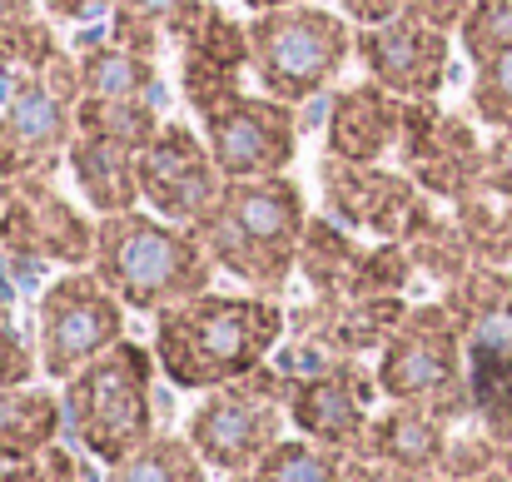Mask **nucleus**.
Masks as SVG:
<instances>
[{
  "mask_svg": "<svg viewBox=\"0 0 512 482\" xmlns=\"http://www.w3.org/2000/svg\"><path fill=\"white\" fill-rule=\"evenodd\" d=\"M468 5H473V0H403V15L428 20V25H438V30H453V35H458V25H463Z\"/></svg>",
  "mask_w": 512,
  "mask_h": 482,
  "instance_id": "nucleus-36",
  "label": "nucleus"
},
{
  "mask_svg": "<svg viewBox=\"0 0 512 482\" xmlns=\"http://www.w3.org/2000/svg\"><path fill=\"white\" fill-rule=\"evenodd\" d=\"M110 482H209V463L194 453L189 438L155 433L145 448L110 468Z\"/></svg>",
  "mask_w": 512,
  "mask_h": 482,
  "instance_id": "nucleus-28",
  "label": "nucleus"
},
{
  "mask_svg": "<svg viewBox=\"0 0 512 482\" xmlns=\"http://www.w3.org/2000/svg\"><path fill=\"white\" fill-rule=\"evenodd\" d=\"M378 393H383L378 373L368 378L358 358H343L339 368H329V373L289 383V423L304 438L324 443V448L358 453V443L368 433V408H373Z\"/></svg>",
  "mask_w": 512,
  "mask_h": 482,
  "instance_id": "nucleus-17",
  "label": "nucleus"
},
{
  "mask_svg": "<svg viewBox=\"0 0 512 482\" xmlns=\"http://www.w3.org/2000/svg\"><path fill=\"white\" fill-rule=\"evenodd\" d=\"M378 388L393 403L433 408L443 423L478 413L463 333H458V319L448 314V304H418L403 314V323L378 353Z\"/></svg>",
  "mask_w": 512,
  "mask_h": 482,
  "instance_id": "nucleus-6",
  "label": "nucleus"
},
{
  "mask_svg": "<svg viewBox=\"0 0 512 482\" xmlns=\"http://www.w3.org/2000/svg\"><path fill=\"white\" fill-rule=\"evenodd\" d=\"M0 482H85V478H80V468H75L60 448H50V453L35 458V463H10V468H0Z\"/></svg>",
  "mask_w": 512,
  "mask_h": 482,
  "instance_id": "nucleus-34",
  "label": "nucleus"
},
{
  "mask_svg": "<svg viewBox=\"0 0 512 482\" xmlns=\"http://www.w3.org/2000/svg\"><path fill=\"white\" fill-rule=\"evenodd\" d=\"M458 45L473 65H483L488 55L512 45V0H473L463 25H458Z\"/></svg>",
  "mask_w": 512,
  "mask_h": 482,
  "instance_id": "nucleus-30",
  "label": "nucleus"
},
{
  "mask_svg": "<svg viewBox=\"0 0 512 482\" xmlns=\"http://www.w3.org/2000/svg\"><path fill=\"white\" fill-rule=\"evenodd\" d=\"M398 150H403L408 174L418 179V189L458 199V204L483 194V155H488V145H478V135L458 115H443L433 100H408Z\"/></svg>",
  "mask_w": 512,
  "mask_h": 482,
  "instance_id": "nucleus-15",
  "label": "nucleus"
},
{
  "mask_svg": "<svg viewBox=\"0 0 512 482\" xmlns=\"http://www.w3.org/2000/svg\"><path fill=\"white\" fill-rule=\"evenodd\" d=\"M438 482H463V478H443V473H438Z\"/></svg>",
  "mask_w": 512,
  "mask_h": 482,
  "instance_id": "nucleus-42",
  "label": "nucleus"
},
{
  "mask_svg": "<svg viewBox=\"0 0 512 482\" xmlns=\"http://www.w3.org/2000/svg\"><path fill=\"white\" fill-rule=\"evenodd\" d=\"M239 5H249L259 15V10H279V5H299V0H239Z\"/></svg>",
  "mask_w": 512,
  "mask_h": 482,
  "instance_id": "nucleus-40",
  "label": "nucleus"
},
{
  "mask_svg": "<svg viewBox=\"0 0 512 482\" xmlns=\"http://www.w3.org/2000/svg\"><path fill=\"white\" fill-rule=\"evenodd\" d=\"M324 199L343 224L368 229L393 244H413L428 224L433 209L423 204V189L413 174H388L378 164H348L324 155Z\"/></svg>",
  "mask_w": 512,
  "mask_h": 482,
  "instance_id": "nucleus-12",
  "label": "nucleus"
},
{
  "mask_svg": "<svg viewBox=\"0 0 512 482\" xmlns=\"http://www.w3.org/2000/svg\"><path fill=\"white\" fill-rule=\"evenodd\" d=\"M0 244L25 259H55V264H80L95 259V229L80 219L70 199L45 189V174L10 179L5 204H0Z\"/></svg>",
  "mask_w": 512,
  "mask_h": 482,
  "instance_id": "nucleus-16",
  "label": "nucleus"
},
{
  "mask_svg": "<svg viewBox=\"0 0 512 482\" xmlns=\"http://www.w3.org/2000/svg\"><path fill=\"white\" fill-rule=\"evenodd\" d=\"M353 20L329 5H279L249 20V70L264 95L284 105H304L324 95L353 55Z\"/></svg>",
  "mask_w": 512,
  "mask_h": 482,
  "instance_id": "nucleus-5",
  "label": "nucleus"
},
{
  "mask_svg": "<svg viewBox=\"0 0 512 482\" xmlns=\"http://www.w3.org/2000/svg\"><path fill=\"white\" fill-rule=\"evenodd\" d=\"M478 423H483L488 443L498 448L503 468L512 473V383H503L498 393H488V398L478 403Z\"/></svg>",
  "mask_w": 512,
  "mask_h": 482,
  "instance_id": "nucleus-33",
  "label": "nucleus"
},
{
  "mask_svg": "<svg viewBox=\"0 0 512 482\" xmlns=\"http://www.w3.org/2000/svg\"><path fill=\"white\" fill-rule=\"evenodd\" d=\"M40 30H50V25L35 15V0H0V60L25 50Z\"/></svg>",
  "mask_w": 512,
  "mask_h": 482,
  "instance_id": "nucleus-32",
  "label": "nucleus"
},
{
  "mask_svg": "<svg viewBox=\"0 0 512 482\" xmlns=\"http://www.w3.org/2000/svg\"><path fill=\"white\" fill-rule=\"evenodd\" d=\"M209 10H214L209 0H115V10H110L115 45H125V50L155 60V50H160L165 35L184 45V40L204 25Z\"/></svg>",
  "mask_w": 512,
  "mask_h": 482,
  "instance_id": "nucleus-23",
  "label": "nucleus"
},
{
  "mask_svg": "<svg viewBox=\"0 0 512 482\" xmlns=\"http://www.w3.org/2000/svg\"><path fill=\"white\" fill-rule=\"evenodd\" d=\"M155 368L160 358L130 338L65 378V428L105 468L125 463L155 438Z\"/></svg>",
  "mask_w": 512,
  "mask_h": 482,
  "instance_id": "nucleus-4",
  "label": "nucleus"
},
{
  "mask_svg": "<svg viewBox=\"0 0 512 482\" xmlns=\"http://www.w3.org/2000/svg\"><path fill=\"white\" fill-rule=\"evenodd\" d=\"M483 194L512 199V130H493L483 155Z\"/></svg>",
  "mask_w": 512,
  "mask_h": 482,
  "instance_id": "nucleus-35",
  "label": "nucleus"
},
{
  "mask_svg": "<svg viewBox=\"0 0 512 482\" xmlns=\"http://www.w3.org/2000/svg\"><path fill=\"white\" fill-rule=\"evenodd\" d=\"M403 115L408 100H398L393 90H383L378 80L334 90L329 100V160L348 164H378L398 140H403Z\"/></svg>",
  "mask_w": 512,
  "mask_h": 482,
  "instance_id": "nucleus-18",
  "label": "nucleus"
},
{
  "mask_svg": "<svg viewBox=\"0 0 512 482\" xmlns=\"http://www.w3.org/2000/svg\"><path fill=\"white\" fill-rule=\"evenodd\" d=\"M448 423L433 413V408H418V403H393L383 408L378 418H368V433L358 443V458H373V463H393L403 473H418V478H433L443 473V458H448Z\"/></svg>",
  "mask_w": 512,
  "mask_h": 482,
  "instance_id": "nucleus-20",
  "label": "nucleus"
},
{
  "mask_svg": "<svg viewBox=\"0 0 512 482\" xmlns=\"http://www.w3.org/2000/svg\"><path fill=\"white\" fill-rule=\"evenodd\" d=\"M453 30H438L413 15H393L383 25H363L353 55L363 60L368 80L393 90L398 100H438L453 65Z\"/></svg>",
  "mask_w": 512,
  "mask_h": 482,
  "instance_id": "nucleus-13",
  "label": "nucleus"
},
{
  "mask_svg": "<svg viewBox=\"0 0 512 482\" xmlns=\"http://www.w3.org/2000/svg\"><path fill=\"white\" fill-rule=\"evenodd\" d=\"M204 140L209 155L219 164L224 179H264V174H289L294 150H299V125H294V105L274 100V95H224L214 100L204 115Z\"/></svg>",
  "mask_w": 512,
  "mask_h": 482,
  "instance_id": "nucleus-10",
  "label": "nucleus"
},
{
  "mask_svg": "<svg viewBox=\"0 0 512 482\" xmlns=\"http://www.w3.org/2000/svg\"><path fill=\"white\" fill-rule=\"evenodd\" d=\"M209 249L214 269L249 284V294H279L289 274H299V249L309 234L304 189L289 174L264 179H224L214 209L189 224Z\"/></svg>",
  "mask_w": 512,
  "mask_h": 482,
  "instance_id": "nucleus-2",
  "label": "nucleus"
},
{
  "mask_svg": "<svg viewBox=\"0 0 512 482\" xmlns=\"http://www.w3.org/2000/svg\"><path fill=\"white\" fill-rule=\"evenodd\" d=\"M70 169H75V184L80 194L90 199L95 214H125V209H140V150L130 145H110V140H95V135H75L70 145Z\"/></svg>",
  "mask_w": 512,
  "mask_h": 482,
  "instance_id": "nucleus-21",
  "label": "nucleus"
},
{
  "mask_svg": "<svg viewBox=\"0 0 512 482\" xmlns=\"http://www.w3.org/2000/svg\"><path fill=\"white\" fill-rule=\"evenodd\" d=\"M254 482H348V453L324 448L314 438H279L264 463L249 473Z\"/></svg>",
  "mask_w": 512,
  "mask_h": 482,
  "instance_id": "nucleus-27",
  "label": "nucleus"
},
{
  "mask_svg": "<svg viewBox=\"0 0 512 482\" xmlns=\"http://www.w3.org/2000/svg\"><path fill=\"white\" fill-rule=\"evenodd\" d=\"M284 423H289V383L274 363H264L259 373L204 393V403L189 413L184 438L209 463V473L244 478L284 438Z\"/></svg>",
  "mask_w": 512,
  "mask_h": 482,
  "instance_id": "nucleus-7",
  "label": "nucleus"
},
{
  "mask_svg": "<svg viewBox=\"0 0 512 482\" xmlns=\"http://www.w3.org/2000/svg\"><path fill=\"white\" fill-rule=\"evenodd\" d=\"M229 482H254V478H249V473H244V478H229Z\"/></svg>",
  "mask_w": 512,
  "mask_h": 482,
  "instance_id": "nucleus-43",
  "label": "nucleus"
},
{
  "mask_svg": "<svg viewBox=\"0 0 512 482\" xmlns=\"http://www.w3.org/2000/svg\"><path fill=\"white\" fill-rule=\"evenodd\" d=\"M363 264H368L363 244H353L339 224H329V219H309V234H304V249H299V274L324 299H358Z\"/></svg>",
  "mask_w": 512,
  "mask_h": 482,
  "instance_id": "nucleus-24",
  "label": "nucleus"
},
{
  "mask_svg": "<svg viewBox=\"0 0 512 482\" xmlns=\"http://www.w3.org/2000/svg\"><path fill=\"white\" fill-rule=\"evenodd\" d=\"M125 304L110 294V284L90 269H70L60 274L45 294H40V319H35V353H40V373L65 383L75 378L85 363H95L100 353H110L125 338Z\"/></svg>",
  "mask_w": 512,
  "mask_h": 482,
  "instance_id": "nucleus-9",
  "label": "nucleus"
},
{
  "mask_svg": "<svg viewBox=\"0 0 512 482\" xmlns=\"http://www.w3.org/2000/svg\"><path fill=\"white\" fill-rule=\"evenodd\" d=\"M284 328H289V314L269 294L204 289L155 314V358L174 388L214 393L259 373L279 353Z\"/></svg>",
  "mask_w": 512,
  "mask_h": 482,
  "instance_id": "nucleus-1",
  "label": "nucleus"
},
{
  "mask_svg": "<svg viewBox=\"0 0 512 482\" xmlns=\"http://www.w3.org/2000/svg\"><path fill=\"white\" fill-rule=\"evenodd\" d=\"M80 60L55 50L5 105H0V184L55 169L75 145Z\"/></svg>",
  "mask_w": 512,
  "mask_h": 482,
  "instance_id": "nucleus-8",
  "label": "nucleus"
},
{
  "mask_svg": "<svg viewBox=\"0 0 512 482\" xmlns=\"http://www.w3.org/2000/svg\"><path fill=\"white\" fill-rule=\"evenodd\" d=\"M0 304H10V289H5V284H0Z\"/></svg>",
  "mask_w": 512,
  "mask_h": 482,
  "instance_id": "nucleus-41",
  "label": "nucleus"
},
{
  "mask_svg": "<svg viewBox=\"0 0 512 482\" xmlns=\"http://www.w3.org/2000/svg\"><path fill=\"white\" fill-rule=\"evenodd\" d=\"M160 130H165V120H160L155 100H90V95H80V105H75V135L145 150Z\"/></svg>",
  "mask_w": 512,
  "mask_h": 482,
  "instance_id": "nucleus-26",
  "label": "nucleus"
},
{
  "mask_svg": "<svg viewBox=\"0 0 512 482\" xmlns=\"http://www.w3.org/2000/svg\"><path fill=\"white\" fill-rule=\"evenodd\" d=\"M224 189V174L209 155V140H199L189 125L165 120V130L140 150V194L145 204L170 224H199Z\"/></svg>",
  "mask_w": 512,
  "mask_h": 482,
  "instance_id": "nucleus-14",
  "label": "nucleus"
},
{
  "mask_svg": "<svg viewBox=\"0 0 512 482\" xmlns=\"http://www.w3.org/2000/svg\"><path fill=\"white\" fill-rule=\"evenodd\" d=\"M80 95L90 100H155L160 105V70L150 55L125 45H90L80 55Z\"/></svg>",
  "mask_w": 512,
  "mask_h": 482,
  "instance_id": "nucleus-25",
  "label": "nucleus"
},
{
  "mask_svg": "<svg viewBox=\"0 0 512 482\" xmlns=\"http://www.w3.org/2000/svg\"><path fill=\"white\" fill-rule=\"evenodd\" d=\"M348 482H423V478L418 473H403L393 463H373V458L348 453Z\"/></svg>",
  "mask_w": 512,
  "mask_h": 482,
  "instance_id": "nucleus-38",
  "label": "nucleus"
},
{
  "mask_svg": "<svg viewBox=\"0 0 512 482\" xmlns=\"http://www.w3.org/2000/svg\"><path fill=\"white\" fill-rule=\"evenodd\" d=\"M65 428V398L50 388H0V468L10 463H35L55 448Z\"/></svg>",
  "mask_w": 512,
  "mask_h": 482,
  "instance_id": "nucleus-22",
  "label": "nucleus"
},
{
  "mask_svg": "<svg viewBox=\"0 0 512 482\" xmlns=\"http://www.w3.org/2000/svg\"><path fill=\"white\" fill-rule=\"evenodd\" d=\"M50 15H65V20H95V15H110L115 0H45Z\"/></svg>",
  "mask_w": 512,
  "mask_h": 482,
  "instance_id": "nucleus-39",
  "label": "nucleus"
},
{
  "mask_svg": "<svg viewBox=\"0 0 512 482\" xmlns=\"http://www.w3.org/2000/svg\"><path fill=\"white\" fill-rule=\"evenodd\" d=\"M443 304L458 319L473 398L483 403L488 393L512 383V269L473 264L463 279L448 284Z\"/></svg>",
  "mask_w": 512,
  "mask_h": 482,
  "instance_id": "nucleus-11",
  "label": "nucleus"
},
{
  "mask_svg": "<svg viewBox=\"0 0 512 482\" xmlns=\"http://www.w3.org/2000/svg\"><path fill=\"white\" fill-rule=\"evenodd\" d=\"M468 100H473V115L488 130H512V45L488 55L483 65H473Z\"/></svg>",
  "mask_w": 512,
  "mask_h": 482,
  "instance_id": "nucleus-29",
  "label": "nucleus"
},
{
  "mask_svg": "<svg viewBox=\"0 0 512 482\" xmlns=\"http://www.w3.org/2000/svg\"><path fill=\"white\" fill-rule=\"evenodd\" d=\"M40 373V353L25 348V338L10 323V304H0V388H20Z\"/></svg>",
  "mask_w": 512,
  "mask_h": 482,
  "instance_id": "nucleus-31",
  "label": "nucleus"
},
{
  "mask_svg": "<svg viewBox=\"0 0 512 482\" xmlns=\"http://www.w3.org/2000/svg\"><path fill=\"white\" fill-rule=\"evenodd\" d=\"M339 10L363 30V25H383V20L403 15V0H339Z\"/></svg>",
  "mask_w": 512,
  "mask_h": 482,
  "instance_id": "nucleus-37",
  "label": "nucleus"
},
{
  "mask_svg": "<svg viewBox=\"0 0 512 482\" xmlns=\"http://www.w3.org/2000/svg\"><path fill=\"white\" fill-rule=\"evenodd\" d=\"M244 65H249V25L229 20L219 5L204 15V25L184 40V70H179V85H184V100L194 115H204L214 100L234 95L239 80H244Z\"/></svg>",
  "mask_w": 512,
  "mask_h": 482,
  "instance_id": "nucleus-19",
  "label": "nucleus"
},
{
  "mask_svg": "<svg viewBox=\"0 0 512 482\" xmlns=\"http://www.w3.org/2000/svg\"><path fill=\"white\" fill-rule=\"evenodd\" d=\"M90 264L130 314H165L204 294L214 279V259L199 244V234L145 209L100 214Z\"/></svg>",
  "mask_w": 512,
  "mask_h": 482,
  "instance_id": "nucleus-3",
  "label": "nucleus"
}]
</instances>
